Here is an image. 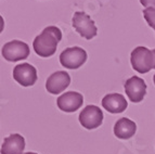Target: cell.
Wrapping results in <instances>:
<instances>
[{
  "label": "cell",
  "mask_w": 155,
  "mask_h": 154,
  "mask_svg": "<svg viewBox=\"0 0 155 154\" xmlns=\"http://www.w3.org/2000/svg\"><path fill=\"white\" fill-rule=\"evenodd\" d=\"M24 149H25L24 137L18 134H12L3 140L1 154H24Z\"/></svg>",
  "instance_id": "7c38bea8"
},
{
  "label": "cell",
  "mask_w": 155,
  "mask_h": 154,
  "mask_svg": "<svg viewBox=\"0 0 155 154\" xmlns=\"http://www.w3.org/2000/svg\"><path fill=\"white\" fill-rule=\"evenodd\" d=\"M143 16L147 24L155 31V9L153 8H147L143 10Z\"/></svg>",
  "instance_id": "5bb4252c"
},
{
  "label": "cell",
  "mask_w": 155,
  "mask_h": 154,
  "mask_svg": "<svg viewBox=\"0 0 155 154\" xmlns=\"http://www.w3.org/2000/svg\"><path fill=\"white\" fill-rule=\"evenodd\" d=\"M137 130V125L131 119L126 117H122L114 125V134L118 139H130Z\"/></svg>",
  "instance_id": "4fadbf2b"
},
{
  "label": "cell",
  "mask_w": 155,
  "mask_h": 154,
  "mask_svg": "<svg viewBox=\"0 0 155 154\" xmlns=\"http://www.w3.org/2000/svg\"><path fill=\"white\" fill-rule=\"evenodd\" d=\"M125 92L131 102L138 103L144 99L147 93V84L142 78L132 76L125 82Z\"/></svg>",
  "instance_id": "8992f818"
},
{
  "label": "cell",
  "mask_w": 155,
  "mask_h": 154,
  "mask_svg": "<svg viewBox=\"0 0 155 154\" xmlns=\"http://www.w3.org/2000/svg\"><path fill=\"white\" fill-rule=\"evenodd\" d=\"M103 122V112L97 105H87L79 114V123L86 129H96Z\"/></svg>",
  "instance_id": "52a82bcc"
},
{
  "label": "cell",
  "mask_w": 155,
  "mask_h": 154,
  "mask_svg": "<svg viewBox=\"0 0 155 154\" xmlns=\"http://www.w3.org/2000/svg\"><path fill=\"white\" fill-rule=\"evenodd\" d=\"M102 106L110 113L119 114L126 110L128 103L120 93H110L102 99Z\"/></svg>",
  "instance_id": "8fae6325"
},
{
  "label": "cell",
  "mask_w": 155,
  "mask_h": 154,
  "mask_svg": "<svg viewBox=\"0 0 155 154\" xmlns=\"http://www.w3.org/2000/svg\"><path fill=\"white\" fill-rule=\"evenodd\" d=\"M57 103L58 108L61 111L66 113H72L81 108L84 103V97L81 93L76 91H67L58 98Z\"/></svg>",
  "instance_id": "9c48e42d"
},
{
  "label": "cell",
  "mask_w": 155,
  "mask_h": 154,
  "mask_svg": "<svg viewBox=\"0 0 155 154\" xmlns=\"http://www.w3.org/2000/svg\"><path fill=\"white\" fill-rule=\"evenodd\" d=\"M62 39V32L57 26H48L40 35L34 39V50L39 57L48 58L55 53L59 41Z\"/></svg>",
  "instance_id": "6da1fadb"
},
{
  "label": "cell",
  "mask_w": 155,
  "mask_h": 154,
  "mask_svg": "<svg viewBox=\"0 0 155 154\" xmlns=\"http://www.w3.org/2000/svg\"><path fill=\"white\" fill-rule=\"evenodd\" d=\"M71 84V77L64 71H58L51 74L46 82V89L52 95H59Z\"/></svg>",
  "instance_id": "30bf717a"
},
{
  "label": "cell",
  "mask_w": 155,
  "mask_h": 154,
  "mask_svg": "<svg viewBox=\"0 0 155 154\" xmlns=\"http://www.w3.org/2000/svg\"><path fill=\"white\" fill-rule=\"evenodd\" d=\"M130 62L134 71L140 74H145L154 69V54L147 47H137L132 50Z\"/></svg>",
  "instance_id": "7a4b0ae2"
},
{
  "label": "cell",
  "mask_w": 155,
  "mask_h": 154,
  "mask_svg": "<svg viewBox=\"0 0 155 154\" xmlns=\"http://www.w3.org/2000/svg\"><path fill=\"white\" fill-rule=\"evenodd\" d=\"M29 47L27 44L20 40H12L3 45L1 53L7 61L18 62L25 60L29 55Z\"/></svg>",
  "instance_id": "5b68a950"
},
{
  "label": "cell",
  "mask_w": 155,
  "mask_h": 154,
  "mask_svg": "<svg viewBox=\"0 0 155 154\" xmlns=\"http://www.w3.org/2000/svg\"><path fill=\"white\" fill-rule=\"evenodd\" d=\"M140 2L143 7L155 9V0H140Z\"/></svg>",
  "instance_id": "9a60e30c"
},
{
  "label": "cell",
  "mask_w": 155,
  "mask_h": 154,
  "mask_svg": "<svg viewBox=\"0 0 155 154\" xmlns=\"http://www.w3.org/2000/svg\"><path fill=\"white\" fill-rule=\"evenodd\" d=\"M72 24L75 31L83 38L92 39L93 37L97 36L98 28L94 24V21L91 20V18L87 13L80 12V11L75 12L72 18Z\"/></svg>",
  "instance_id": "3957f363"
},
{
  "label": "cell",
  "mask_w": 155,
  "mask_h": 154,
  "mask_svg": "<svg viewBox=\"0 0 155 154\" xmlns=\"http://www.w3.org/2000/svg\"><path fill=\"white\" fill-rule=\"evenodd\" d=\"M153 54H154V69H155V49H153Z\"/></svg>",
  "instance_id": "2e32d148"
},
{
  "label": "cell",
  "mask_w": 155,
  "mask_h": 154,
  "mask_svg": "<svg viewBox=\"0 0 155 154\" xmlns=\"http://www.w3.org/2000/svg\"><path fill=\"white\" fill-rule=\"evenodd\" d=\"M153 82H154V85H155V74H154V77H153Z\"/></svg>",
  "instance_id": "ac0fdd59"
},
{
  "label": "cell",
  "mask_w": 155,
  "mask_h": 154,
  "mask_svg": "<svg viewBox=\"0 0 155 154\" xmlns=\"http://www.w3.org/2000/svg\"><path fill=\"white\" fill-rule=\"evenodd\" d=\"M87 61V52L80 47L66 48L60 54V63L68 69H76Z\"/></svg>",
  "instance_id": "277c9868"
},
{
  "label": "cell",
  "mask_w": 155,
  "mask_h": 154,
  "mask_svg": "<svg viewBox=\"0 0 155 154\" xmlns=\"http://www.w3.org/2000/svg\"><path fill=\"white\" fill-rule=\"evenodd\" d=\"M24 154H37V153H34V152H27V153H24Z\"/></svg>",
  "instance_id": "e0dca14e"
},
{
  "label": "cell",
  "mask_w": 155,
  "mask_h": 154,
  "mask_svg": "<svg viewBox=\"0 0 155 154\" xmlns=\"http://www.w3.org/2000/svg\"><path fill=\"white\" fill-rule=\"evenodd\" d=\"M13 78L23 87H29L37 82V71L29 63L18 64L13 69Z\"/></svg>",
  "instance_id": "ba28073f"
}]
</instances>
